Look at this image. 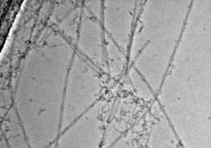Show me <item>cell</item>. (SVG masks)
<instances>
[{
	"mask_svg": "<svg viewBox=\"0 0 211 148\" xmlns=\"http://www.w3.org/2000/svg\"><path fill=\"white\" fill-rule=\"evenodd\" d=\"M67 89L66 111L61 120V132L97 99L101 90L99 78L88 65L76 59L69 73Z\"/></svg>",
	"mask_w": 211,
	"mask_h": 148,
	"instance_id": "cell-1",
	"label": "cell"
},
{
	"mask_svg": "<svg viewBox=\"0 0 211 148\" xmlns=\"http://www.w3.org/2000/svg\"><path fill=\"white\" fill-rule=\"evenodd\" d=\"M101 111L93 106L61 132L55 148H98Z\"/></svg>",
	"mask_w": 211,
	"mask_h": 148,
	"instance_id": "cell-2",
	"label": "cell"
},
{
	"mask_svg": "<svg viewBox=\"0 0 211 148\" xmlns=\"http://www.w3.org/2000/svg\"><path fill=\"white\" fill-rule=\"evenodd\" d=\"M0 136L5 139L8 148H31L20 122L10 119L1 124Z\"/></svg>",
	"mask_w": 211,
	"mask_h": 148,
	"instance_id": "cell-3",
	"label": "cell"
},
{
	"mask_svg": "<svg viewBox=\"0 0 211 148\" xmlns=\"http://www.w3.org/2000/svg\"><path fill=\"white\" fill-rule=\"evenodd\" d=\"M128 76L132 86L139 97L144 100L148 99L150 93L143 78L135 68L129 70Z\"/></svg>",
	"mask_w": 211,
	"mask_h": 148,
	"instance_id": "cell-4",
	"label": "cell"
},
{
	"mask_svg": "<svg viewBox=\"0 0 211 148\" xmlns=\"http://www.w3.org/2000/svg\"><path fill=\"white\" fill-rule=\"evenodd\" d=\"M0 148H8L4 138L0 136Z\"/></svg>",
	"mask_w": 211,
	"mask_h": 148,
	"instance_id": "cell-5",
	"label": "cell"
},
{
	"mask_svg": "<svg viewBox=\"0 0 211 148\" xmlns=\"http://www.w3.org/2000/svg\"><path fill=\"white\" fill-rule=\"evenodd\" d=\"M56 142L46 148H55Z\"/></svg>",
	"mask_w": 211,
	"mask_h": 148,
	"instance_id": "cell-6",
	"label": "cell"
}]
</instances>
